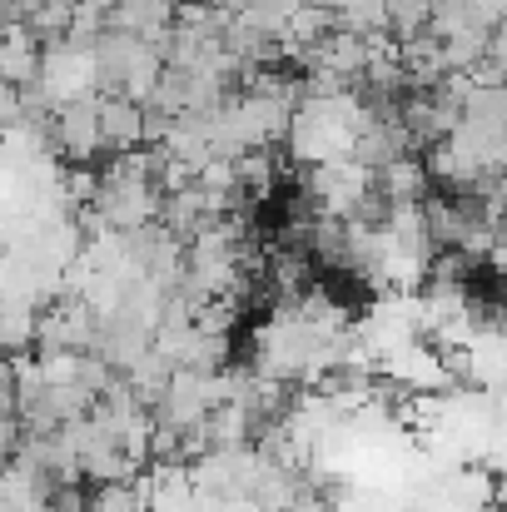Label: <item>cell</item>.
I'll use <instances>...</instances> for the list:
<instances>
[{
  "instance_id": "6da1fadb",
  "label": "cell",
  "mask_w": 507,
  "mask_h": 512,
  "mask_svg": "<svg viewBox=\"0 0 507 512\" xmlns=\"http://www.w3.org/2000/svg\"><path fill=\"white\" fill-rule=\"evenodd\" d=\"M50 155L65 160V165H100V160L110 155V150H105V135H100V95H95V90L55 105Z\"/></svg>"
},
{
  "instance_id": "7a4b0ae2",
  "label": "cell",
  "mask_w": 507,
  "mask_h": 512,
  "mask_svg": "<svg viewBox=\"0 0 507 512\" xmlns=\"http://www.w3.org/2000/svg\"><path fill=\"white\" fill-rule=\"evenodd\" d=\"M174 10H179V0H115L105 20H110V30L135 35V40H145V45L160 50V40H165L169 25H174Z\"/></svg>"
},
{
  "instance_id": "3957f363",
  "label": "cell",
  "mask_w": 507,
  "mask_h": 512,
  "mask_svg": "<svg viewBox=\"0 0 507 512\" xmlns=\"http://www.w3.org/2000/svg\"><path fill=\"white\" fill-rule=\"evenodd\" d=\"M100 135L110 155L145 145V105L135 95H100Z\"/></svg>"
},
{
  "instance_id": "277c9868",
  "label": "cell",
  "mask_w": 507,
  "mask_h": 512,
  "mask_svg": "<svg viewBox=\"0 0 507 512\" xmlns=\"http://www.w3.org/2000/svg\"><path fill=\"white\" fill-rule=\"evenodd\" d=\"M90 512H150L135 483H100L90 488Z\"/></svg>"
},
{
  "instance_id": "5b68a950",
  "label": "cell",
  "mask_w": 507,
  "mask_h": 512,
  "mask_svg": "<svg viewBox=\"0 0 507 512\" xmlns=\"http://www.w3.org/2000/svg\"><path fill=\"white\" fill-rule=\"evenodd\" d=\"M493 508L507 512V473H493Z\"/></svg>"
}]
</instances>
